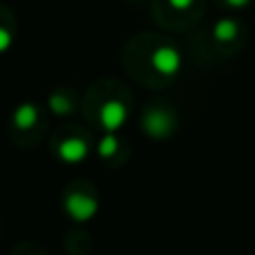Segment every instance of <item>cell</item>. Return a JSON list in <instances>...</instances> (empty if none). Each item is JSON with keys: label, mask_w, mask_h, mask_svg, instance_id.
I'll return each instance as SVG.
<instances>
[{"label": "cell", "mask_w": 255, "mask_h": 255, "mask_svg": "<svg viewBox=\"0 0 255 255\" xmlns=\"http://www.w3.org/2000/svg\"><path fill=\"white\" fill-rule=\"evenodd\" d=\"M168 2H170L175 9H188L190 4L195 2V0H168Z\"/></svg>", "instance_id": "30bf717a"}, {"label": "cell", "mask_w": 255, "mask_h": 255, "mask_svg": "<svg viewBox=\"0 0 255 255\" xmlns=\"http://www.w3.org/2000/svg\"><path fill=\"white\" fill-rule=\"evenodd\" d=\"M215 36L220 40H229V38H233L235 36V22H231V20H222L220 25L215 27Z\"/></svg>", "instance_id": "52a82bcc"}, {"label": "cell", "mask_w": 255, "mask_h": 255, "mask_svg": "<svg viewBox=\"0 0 255 255\" xmlns=\"http://www.w3.org/2000/svg\"><path fill=\"white\" fill-rule=\"evenodd\" d=\"M13 255H47V253H45L38 244L25 242V244H18V247L13 249Z\"/></svg>", "instance_id": "ba28073f"}, {"label": "cell", "mask_w": 255, "mask_h": 255, "mask_svg": "<svg viewBox=\"0 0 255 255\" xmlns=\"http://www.w3.org/2000/svg\"><path fill=\"white\" fill-rule=\"evenodd\" d=\"M126 106L124 103H119V101H108L106 106H103V110H101V124L106 130H117V128H121L124 126V121H126Z\"/></svg>", "instance_id": "3957f363"}, {"label": "cell", "mask_w": 255, "mask_h": 255, "mask_svg": "<svg viewBox=\"0 0 255 255\" xmlns=\"http://www.w3.org/2000/svg\"><path fill=\"white\" fill-rule=\"evenodd\" d=\"M63 206L74 222H88L97 213L99 199L88 184H72L63 197Z\"/></svg>", "instance_id": "6da1fadb"}, {"label": "cell", "mask_w": 255, "mask_h": 255, "mask_svg": "<svg viewBox=\"0 0 255 255\" xmlns=\"http://www.w3.org/2000/svg\"><path fill=\"white\" fill-rule=\"evenodd\" d=\"M152 63H154V67H157V72H161V74H175L177 70H179V63H181V58H179V54H177V49H172V47H161V49H157V54H154V58H152Z\"/></svg>", "instance_id": "277c9868"}, {"label": "cell", "mask_w": 255, "mask_h": 255, "mask_svg": "<svg viewBox=\"0 0 255 255\" xmlns=\"http://www.w3.org/2000/svg\"><path fill=\"white\" fill-rule=\"evenodd\" d=\"M58 157L67 163H76L83 161L85 154H88V141L83 136H70V139H63L56 148Z\"/></svg>", "instance_id": "7a4b0ae2"}, {"label": "cell", "mask_w": 255, "mask_h": 255, "mask_svg": "<svg viewBox=\"0 0 255 255\" xmlns=\"http://www.w3.org/2000/svg\"><path fill=\"white\" fill-rule=\"evenodd\" d=\"M229 2H231V4H238V7H242V4H247L249 0H229Z\"/></svg>", "instance_id": "8fae6325"}, {"label": "cell", "mask_w": 255, "mask_h": 255, "mask_svg": "<svg viewBox=\"0 0 255 255\" xmlns=\"http://www.w3.org/2000/svg\"><path fill=\"white\" fill-rule=\"evenodd\" d=\"M36 124V108L34 106H22L20 110L16 112V126L20 130H27Z\"/></svg>", "instance_id": "8992f818"}, {"label": "cell", "mask_w": 255, "mask_h": 255, "mask_svg": "<svg viewBox=\"0 0 255 255\" xmlns=\"http://www.w3.org/2000/svg\"><path fill=\"white\" fill-rule=\"evenodd\" d=\"M143 126L152 136H166L172 128V119L163 112H150L143 119Z\"/></svg>", "instance_id": "5b68a950"}, {"label": "cell", "mask_w": 255, "mask_h": 255, "mask_svg": "<svg viewBox=\"0 0 255 255\" xmlns=\"http://www.w3.org/2000/svg\"><path fill=\"white\" fill-rule=\"evenodd\" d=\"M9 43H11V34L7 29H0V52H4L9 47Z\"/></svg>", "instance_id": "9c48e42d"}]
</instances>
